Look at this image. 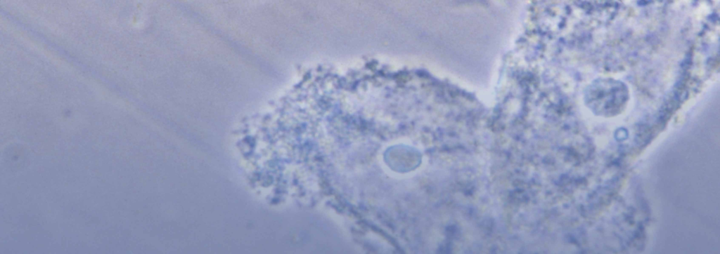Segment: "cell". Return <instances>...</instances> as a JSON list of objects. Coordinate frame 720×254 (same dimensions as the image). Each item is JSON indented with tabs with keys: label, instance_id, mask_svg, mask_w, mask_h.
Segmentation results:
<instances>
[{
	"label": "cell",
	"instance_id": "6da1fadb",
	"mask_svg": "<svg viewBox=\"0 0 720 254\" xmlns=\"http://www.w3.org/2000/svg\"><path fill=\"white\" fill-rule=\"evenodd\" d=\"M586 106L596 115L612 116L620 114L629 100L627 86L612 79H598L587 87Z\"/></svg>",
	"mask_w": 720,
	"mask_h": 254
}]
</instances>
